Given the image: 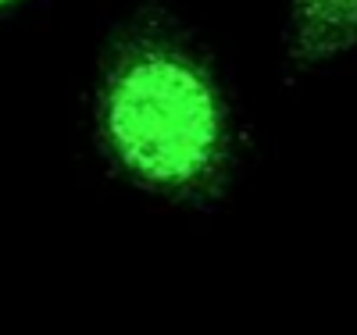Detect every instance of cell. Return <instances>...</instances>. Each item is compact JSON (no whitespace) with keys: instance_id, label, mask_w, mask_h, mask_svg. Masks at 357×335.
<instances>
[{"instance_id":"obj_3","label":"cell","mask_w":357,"mask_h":335,"mask_svg":"<svg viewBox=\"0 0 357 335\" xmlns=\"http://www.w3.org/2000/svg\"><path fill=\"white\" fill-rule=\"evenodd\" d=\"M18 4H22V0H0V15L11 11V8H18Z\"/></svg>"},{"instance_id":"obj_2","label":"cell","mask_w":357,"mask_h":335,"mask_svg":"<svg viewBox=\"0 0 357 335\" xmlns=\"http://www.w3.org/2000/svg\"><path fill=\"white\" fill-rule=\"evenodd\" d=\"M357 50V0H289L286 57L293 68H318Z\"/></svg>"},{"instance_id":"obj_1","label":"cell","mask_w":357,"mask_h":335,"mask_svg":"<svg viewBox=\"0 0 357 335\" xmlns=\"http://www.w3.org/2000/svg\"><path fill=\"white\" fill-rule=\"evenodd\" d=\"M93 121L104 157L136 189L172 203L225 193L236 132L222 82L168 22L146 18L111 47Z\"/></svg>"}]
</instances>
